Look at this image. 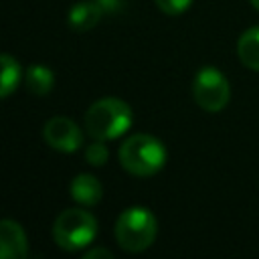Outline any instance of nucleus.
Returning <instances> with one entry per match:
<instances>
[{"label":"nucleus","instance_id":"1","mask_svg":"<svg viewBox=\"0 0 259 259\" xmlns=\"http://www.w3.org/2000/svg\"><path fill=\"white\" fill-rule=\"evenodd\" d=\"M132 125V107L119 97H103L85 113V130L93 140H115Z\"/></svg>","mask_w":259,"mask_h":259},{"label":"nucleus","instance_id":"2","mask_svg":"<svg viewBox=\"0 0 259 259\" xmlns=\"http://www.w3.org/2000/svg\"><path fill=\"white\" fill-rule=\"evenodd\" d=\"M119 164L125 172L146 178L162 170L166 164V148L164 144L148 134L130 136L119 148Z\"/></svg>","mask_w":259,"mask_h":259},{"label":"nucleus","instance_id":"3","mask_svg":"<svg viewBox=\"0 0 259 259\" xmlns=\"http://www.w3.org/2000/svg\"><path fill=\"white\" fill-rule=\"evenodd\" d=\"M158 235L156 217L144 206L125 208L115 223V241L123 251L140 253L146 251Z\"/></svg>","mask_w":259,"mask_h":259},{"label":"nucleus","instance_id":"4","mask_svg":"<svg viewBox=\"0 0 259 259\" xmlns=\"http://www.w3.org/2000/svg\"><path fill=\"white\" fill-rule=\"evenodd\" d=\"M97 235V219L83 208L63 210L53 225V239L65 251H79L87 247Z\"/></svg>","mask_w":259,"mask_h":259},{"label":"nucleus","instance_id":"5","mask_svg":"<svg viewBox=\"0 0 259 259\" xmlns=\"http://www.w3.org/2000/svg\"><path fill=\"white\" fill-rule=\"evenodd\" d=\"M192 95H194V101L198 103V107H202L204 111L217 113L229 103L231 87H229L227 77L219 69L204 67L194 77Z\"/></svg>","mask_w":259,"mask_h":259},{"label":"nucleus","instance_id":"6","mask_svg":"<svg viewBox=\"0 0 259 259\" xmlns=\"http://www.w3.org/2000/svg\"><path fill=\"white\" fill-rule=\"evenodd\" d=\"M42 138L53 150L65 152V154L77 152L83 144V134L79 125L65 115L51 117L42 127Z\"/></svg>","mask_w":259,"mask_h":259},{"label":"nucleus","instance_id":"7","mask_svg":"<svg viewBox=\"0 0 259 259\" xmlns=\"http://www.w3.org/2000/svg\"><path fill=\"white\" fill-rule=\"evenodd\" d=\"M28 255V243L22 227L16 221L4 219L0 223V257L2 259H24Z\"/></svg>","mask_w":259,"mask_h":259},{"label":"nucleus","instance_id":"8","mask_svg":"<svg viewBox=\"0 0 259 259\" xmlns=\"http://www.w3.org/2000/svg\"><path fill=\"white\" fill-rule=\"evenodd\" d=\"M101 194H103L101 182L91 174H79L71 182V196L75 202H79L83 206L97 204L101 200Z\"/></svg>","mask_w":259,"mask_h":259},{"label":"nucleus","instance_id":"9","mask_svg":"<svg viewBox=\"0 0 259 259\" xmlns=\"http://www.w3.org/2000/svg\"><path fill=\"white\" fill-rule=\"evenodd\" d=\"M237 55L247 69L259 71V26H253L239 36Z\"/></svg>","mask_w":259,"mask_h":259},{"label":"nucleus","instance_id":"10","mask_svg":"<svg viewBox=\"0 0 259 259\" xmlns=\"http://www.w3.org/2000/svg\"><path fill=\"white\" fill-rule=\"evenodd\" d=\"M101 12H103V8L93 0V2H79V4H75L73 8H71V12H69V22H71V26L75 28V30H89V28H93L97 22H99V18H101Z\"/></svg>","mask_w":259,"mask_h":259},{"label":"nucleus","instance_id":"11","mask_svg":"<svg viewBox=\"0 0 259 259\" xmlns=\"http://www.w3.org/2000/svg\"><path fill=\"white\" fill-rule=\"evenodd\" d=\"M24 85H26V91L32 93V95H47L53 85H55V75L49 67L45 65H30L24 73Z\"/></svg>","mask_w":259,"mask_h":259},{"label":"nucleus","instance_id":"12","mask_svg":"<svg viewBox=\"0 0 259 259\" xmlns=\"http://www.w3.org/2000/svg\"><path fill=\"white\" fill-rule=\"evenodd\" d=\"M0 67H2V75H0V97L6 99L12 91H16L18 83H20V65L14 57L10 55H2L0 57Z\"/></svg>","mask_w":259,"mask_h":259},{"label":"nucleus","instance_id":"13","mask_svg":"<svg viewBox=\"0 0 259 259\" xmlns=\"http://www.w3.org/2000/svg\"><path fill=\"white\" fill-rule=\"evenodd\" d=\"M109 158V152L103 144V140H95L91 146H87L85 150V160L91 164V166H103Z\"/></svg>","mask_w":259,"mask_h":259},{"label":"nucleus","instance_id":"14","mask_svg":"<svg viewBox=\"0 0 259 259\" xmlns=\"http://www.w3.org/2000/svg\"><path fill=\"white\" fill-rule=\"evenodd\" d=\"M158 8L164 12V14H170V16H176L180 12H184L188 6H190V0H156Z\"/></svg>","mask_w":259,"mask_h":259},{"label":"nucleus","instance_id":"15","mask_svg":"<svg viewBox=\"0 0 259 259\" xmlns=\"http://www.w3.org/2000/svg\"><path fill=\"white\" fill-rule=\"evenodd\" d=\"M95 257H105V259H111V253L107 249H91L85 253V259H95Z\"/></svg>","mask_w":259,"mask_h":259},{"label":"nucleus","instance_id":"16","mask_svg":"<svg viewBox=\"0 0 259 259\" xmlns=\"http://www.w3.org/2000/svg\"><path fill=\"white\" fill-rule=\"evenodd\" d=\"M101 8H103V12L105 10H117V6H119V0H95Z\"/></svg>","mask_w":259,"mask_h":259},{"label":"nucleus","instance_id":"17","mask_svg":"<svg viewBox=\"0 0 259 259\" xmlns=\"http://www.w3.org/2000/svg\"><path fill=\"white\" fill-rule=\"evenodd\" d=\"M251 4H253V6L257 8V10H259V0H251Z\"/></svg>","mask_w":259,"mask_h":259}]
</instances>
